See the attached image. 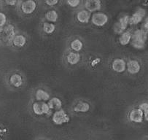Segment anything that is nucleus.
Listing matches in <instances>:
<instances>
[{
    "label": "nucleus",
    "instance_id": "1",
    "mask_svg": "<svg viewBox=\"0 0 148 140\" xmlns=\"http://www.w3.org/2000/svg\"><path fill=\"white\" fill-rule=\"evenodd\" d=\"M147 40V33L142 29H138L131 37V44L135 48L142 49L145 47Z\"/></svg>",
    "mask_w": 148,
    "mask_h": 140
},
{
    "label": "nucleus",
    "instance_id": "2",
    "mask_svg": "<svg viewBox=\"0 0 148 140\" xmlns=\"http://www.w3.org/2000/svg\"><path fill=\"white\" fill-rule=\"evenodd\" d=\"M53 122L56 125H63L67 124L70 118L68 114L64 110H59L55 112L52 117Z\"/></svg>",
    "mask_w": 148,
    "mask_h": 140
},
{
    "label": "nucleus",
    "instance_id": "3",
    "mask_svg": "<svg viewBox=\"0 0 148 140\" xmlns=\"http://www.w3.org/2000/svg\"><path fill=\"white\" fill-rule=\"evenodd\" d=\"M90 19H91V23L99 27H101L107 24L109 20L108 16L105 13L101 12H95Z\"/></svg>",
    "mask_w": 148,
    "mask_h": 140
},
{
    "label": "nucleus",
    "instance_id": "4",
    "mask_svg": "<svg viewBox=\"0 0 148 140\" xmlns=\"http://www.w3.org/2000/svg\"><path fill=\"white\" fill-rule=\"evenodd\" d=\"M33 112L37 115H42L48 114L51 111V109L49 107L48 104L45 102H37L33 104L32 106Z\"/></svg>",
    "mask_w": 148,
    "mask_h": 140
},
{
    "label": "nucleus",
    "instance_id": "5",
    "mask_svg": "<svg viewBox=\"0 0 148 140\" xmlns=\"http://www.w3.org/2000/svg\"><path fill=\"white\" fill-rule=\"evenodd\" d=\"M130 17L128 15L122 17L119 20V21L114 25V32L118 34H122L126 29L128 23H129Z\"/></svg>",
    "mask_w": 148,
    "mask_h": 140
},
{
    "label": "nucleus",
    "instance_id": "6",
    "mask_svg": "<svg viewBox=\"0 0 148 140\" xmlns=\"http://www.w3.org/2000/svg\"><path fill=\"white\" fill-rule=\"evenodd\" d=\"M36 8H37V3L35 1H33V0L25 1L21 5L22 12L26 15L33 13L35 11Z\"/></svg>",
    "mask_w": 148,
    "mask_h": 140
},
{
    "label": "nucleus",
    "instance_id": "7",
    "mask_svg": "<svg viewBox=\"0 0 148 140\" xmlns=\"http://www.w3.org/2000/svg\"><path fill=\"white\" fill-rule=\"evenodd\" d=\"M112 69L117 73H122L126 69V63L122 58H116L112 63Z\"/></svg>",
    "mask_w": 148,
    "mask_h": 140
},
{
    "label": "nucleus",
    "instance_id": "8",
    "mask_svg": "<svg viewBox=\"0 0 148 140\" xmlns=\"http://www.w3.org/2000/svg\"><path fill=\"white\" fill-rule=\"evenodd\" d=\"M145 15H146L145 10L142 9V8L137 10L133 15H131V17H130L129 23L133 25L138 24V23L142 21V19H144V17L145 16Z\"/></svg>",
    "mask_w": 148,
    "mask_h": 140
},
{
    "label": "nucleus",
    "instance_id": "9",
    "mask_svg": "<svg viewBox=\"0 0 148 140\" xmlns=\"http://www.w3.org/2000/svg\"><path fill=\"white\" fill-rule=\"evenodd\" d=\"M15 28L12 25H8L5 26L2 31V38L5 41H12L15 37Z\"/></svg>",
    "mask_w": 148,
    "mask_h": 140
},
{
    "label": "nucleus",
    "instance_id": "10",
    "mask_svg": "<svg viewBox=\"0 0 148 140\" xmlns=\"http://www.w3.org/2000/svg\"><path fill=\"white\" fill-rule=\"evenodd\" d=\"M85 7L86 10L89 12H93L101 9V1L99 0H88L85 2Z\"/></svg>",
    "mask_w": 148,
    "mask_h": 140
},
{
    "label": "nucleus",
    "instance_id": "11",
    "mask_svg": "<svg viewBox=\"0 0 148 140\" xmlns=\"http://www.w3.org/2000/svg\"><path fill=\"white\" fill-rule=\"evenodd\" d=\"M144 113L140 109H135L130 113L129 119L134 123H142L143 120Z\"/></svg>",
    "mask_w": 148,
    "mask_h": 140
},
{
    "label": "nucleus",
    "instance_id": "12",
    "mask_svg": "<svg viewBox=\"0 0 148 140\" xmlns=\"http://www.w3.org/2000/svg\"><path fill=\"white\" fill-rule=\"evenodd\" d=\"M128 72L131 75H136L139 73L141 69V66L139 63L136 60H131L126 64Z\"/></svg>",
    "mask_w": 148,
    "mask_h": 140
},
{
    "label": "nucleus",
    "instance_id": "13",
    "mask_svg": "<svg viewBox=\"0 0 148 140\" xmlns=\"http://www.w3.org/2000/svg\"><path fill=\"white\" fill-rule=\"evenodd\" d=\"M91 18L90 12L86 10H83L79 11L77 14V19L79 23H89Z\"/></svg>",
    "mask_w": 148,
    "mask_h": 140
},
{
    "label": "nucleus",
    "instance_id": "14",
    "mask_svg": "<svg viewBox=\"0 0 148 140\" xmlns=\"http://www.w3.org/2000/svg\"><path fill=\"white\" fill-rule=\"evenodd\" d=\"M35 98L37 102H45L50 100V94L43 89H39L36 91Z\"/></svg>",
    "mask_w": 148,
    "mask_h": 140
},
{
    "label": "nucleus",
    "instance_id": "15",
    "mask_svg": "<svg viewBox=\"0 0 148 140\" xmlns=\"http://www.w3.org/2000/svg\"><path fill=\"white\" fill-rule=\"evenodd\" d=\"M81 59V56L78 53L76 52H71L66 56L67 62L71 65H75L78 64Z\"/></svg>",
    "mask_w": 148,
    "mask_h": 140
},
{
    "label": "nucleus",
    "instance_id": "16",
    "mask_svg": "<svg viewBox=\"0 0 148 140\" xmlns=\"http://www.w3.org/2000/svg\"><path fill=\"white\" fill-rule=\"evenodd\" d=\"M10 82L14 87L19 88L23 85V78L19 74H13L10 78Z\"/></svg>",
    "mask_w": 148,
    "mask_h": 140
},
{
    "label": "nucleus",
    "instance_id": "17",
    "mask_svg": "<svg viewBox=\"0 0 148 140\" xmlns=\"http://www.w3.org/2000/svg\"><path fill=\"white\" fill-rule=\"evenodd\" d=\"M90 107V104L87 102H80L78 104H77L76 106L74 107V111L76 113H87L89 111Z\"/></svg>",
    "mask_w": 148,
    "mask_h": 140
},
{
    "label": "nucleus",
    "instance_id": "18",
    "mask_svg": "<svg viewBox=\"0 0 148 140\" xmlns=\"http://www.w3.org/2000/svg\"><path fill=\"white\" fill-rule=\"evenodd\" d=\"M48 104L49 107L51 110H58L61 108L62 107V102L61 99H59L57 97H53L51 99L48 101Z\"/></svg>",
    "mask_w": 148,
    "mask_h": 140
},
{
    "label": "nucleus",
    "instance_id": "19",
    "mask_svg": "<svg viewBox=\"0 0 148 140\" xmlns=\"http://www.w3.org/2000/svg\"><path fill=\"white\" fill-rule=\"evenodd\" d=\"M12 44L18 47H21L26 45V38L22 34L15 35V37L12 40Z\"/></svg>",
    "mask_w": 148,
    "mask_h": 140
},
{
    "label": "nucleus",
    "instance_id": "20",
    "mask_svg": "<svg viewBox=\"0 0 148 140\" xmlns=\"http://www.w3.org/2000/svg\"><path fill=\"white\" fill-rule=\"evenodd\" d=\"M131 37H132V35L129 32H123L119 37L120 44L123 46L127 45L131 41Z\"/></svg>",
    "mask_w": 148,
    "mask_h": 140
},
{
    "label": "nucleus",
    "instance_id": "21",
    "mask_svg": "<svg viewBox=\"0 0 148 140\" xmlns=\"http://www.w3.org/2000/svg\"><path fill=\"white\" fill-rule=\"evenodd\" d=\"M45 18L48 21L51 23H55L57 21L58 19V14L56 10H49L46 12Z\"/></svg>",
    "mask_w": 148,
    "mask_h": 140
},
{
    "label": "nucleus",
    "instance_id": "22",
    "mask_svg": "<svg viewBox=\"0 0 148 140\" xmlns=\"http://www.w3.org/2000/svg\"><path fill=\"white\" fill-rule=\"evenodd\" d=\"M71 48L75 52H79L83 47V43L79 39H75L73 41H72L70 44Z\"/></svg>",
    "mask_w": 148,
    "mask_h": 140
},
{
    "label": "nucleus",
    "instance_id": "23",
    "mask_svg": "<svg viewBox=\"0 0 148 140\" xmlns=\"http://www.w3.org/2000/svg\"><path fill=\"white\" fill-rule=\"evenodd\" d=\"M42 29L46 34H51L55 32L56 26L52 23H44L42 25Z\"/></svg>",
    "mask_w": 148,
    "mask_h": 140
},
{
    "label": "nucleus",
    "instance_id": "24",
    "mask_svg": "<svg viewBox=\"0 0 148 140\" xmlns=\"http://www.w3.org/2000/svg\"><path fill=\"white\" fill-rule=\"evenodd\" d=\"M7 23V16L5 13L0 12V28L3 27Z\"/></svg>",
    "mask_w": 148,
    "mask_h": 140
},
{
    "label": "nucleus",
    "instance_id": "25",
    "mask_svg": "<svg viewBox=\"0 0 148 140\" xmlns=\"http://www.w3.org/2000/svg\"><path fill=\"white\" fill-rule=\"evenodd\" d=\"M139 109L143 112L145 117L148 114V103H143L139 105Z\"/></svg>",
    "mask_w": 148,
    "mask_h": 140
},
{
    "label": "nucleus",
    "instance_id": "26",
    "mask_svg": "<svg viewBox=\"0 0 148 140\" xmlns=\"http://www.w3.org/2000/svg\"><path fill=\"white\" fill-rule=\"evenodd\" d=\"M80 3L79 0H69L67 1V4L72 8H77Z\"/></svg>",
    "mask_w": 148,
    "mask_h": 140
},
{
    "label": "nucleus",
    "instance_id": "27",
    "mask_svg": "<svg viewBox=\"0 0 148 140\" xmlns=\"http://www.w3.org/2000/svg\"><path fill=\"white\" fill-rule=\"evenodd\" d=\"M45 3L49 6H54L58 3V0H49V1H46Z\"/></svg>",
    "mask_w": 148,
    "mask_h": 140
},
{
    "label": "nucleus",
    "instance_id": "28",
    "mask_svg": "<svg viewBox=\"0 0 148 140\" xmlns=\"http://www.w3.org/2000/svg\"><path fill=\"white\" fill-rule=\"evenodd\" d=\"M142 30H143L145 32H146V33H147L148 32V18H147L145 23H144L143 29H142Z\"/></svg>",
    "mask_w": 148,
    "mask_h": 140
},
{
    "label": "nucleus",
    "instance_id": "29",
    "mask_svg": "<svg viewBox=\"0 0 148 140\" xmlns=\"http://www.w3.org/2000/svg\"><path fill=\"white\" fill-rule=\"evenodd\" d=\"M17 1H15V0H13V1H6V3L8 4L9 5H15V4L17 3Z\"/></svg>",
    "mask_w": 148,
    "mask_h": 140
},
{
    "label": "nucleus",
    "instance_id": "30",
    "mask_svg": "<svg viewBox=\"0 0 148 140\" xmlns=\"http://www.w3.org/2000/svg\"><path fill=\"white\" fill-rule=\"evenodd\" d=\"M99 61H100V59H99V58H96V59L93 60V62L91 63V65L93 66V67H94L95 65H96V64H99Z\"/></svg>",
    "mask_w": 148,
    "mask_h": 140
},
{
    "label": "nucleus",
    "instance_id": "31",
    "mask_svg": "<svg viewBox=\"0 0 148 140\" xmlns=\"http://www.w3.org/2000/svg\"><path fill=\"white\" fill-rule=\"evenodd\" d=\"M145 118H146V120H147V121H148V114H147V115H146V116H145Z\"/></svg>",
    "mask_w": 148,
    "mask_h": 140
}]
</instances>
